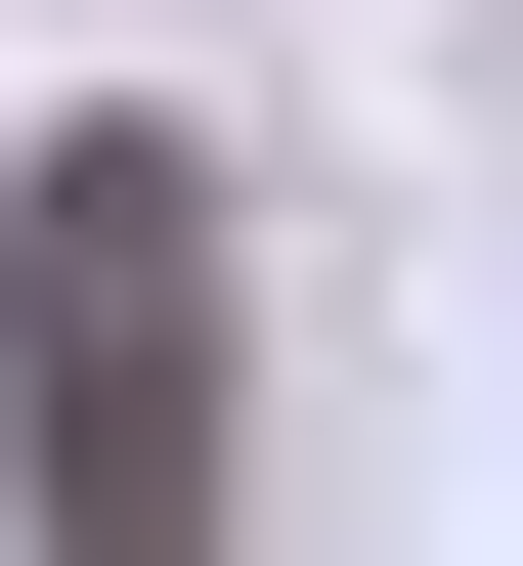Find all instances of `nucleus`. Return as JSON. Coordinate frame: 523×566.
Wrapping results in <instances>:
<instances>
[{
    "label": "nucleus",
    "instance_id": "obj_1",
    "mask_svg": "<svg viewBox=\"0 0 523 566\" xmlns=\"http://www.w3.org/2000/svg\"><path fill=\"white\" fill-rule=\"evenodd\" d=\"M0 480L44 523H219V175L175 132H44L0 175Z\"/></svg>",
    "mask_w": 523,
    "mask_h": 566
}]
</instances>
